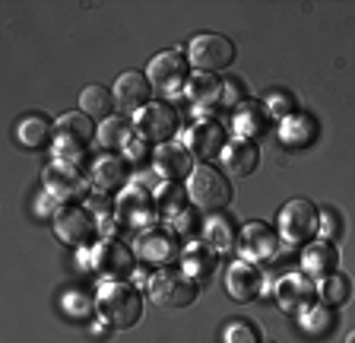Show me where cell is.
<instances>
[{
  "mask_svg": "<svg viewBox=\"0 0 355 343\" xmlns=\"http://www.w3.org/2000/svg\"><path fill=\"white\" fill-rule=\"evenodd\" d=\"M96 312H98V318H102L108 328L127 331V328H133V324L143 318V299L130 283L108 280V283L98 290V296H96Z\"/></svg>",
  "mask_w": 355,
  "mask_h": 343,
  "instance_id": "cell-1",
  "label": "cell"
},
{
  "mask_svg": "<svg viewBox=\"0 0 355 343\" xmlns=\"http://www.w3.org/2000/svg\"><path fill=\"white\" fill-rule=\"evenodd\" d=\"M92 137H98V131L89 115H80V112L60 115L58 124H54V156H58L60 162L80 165V159L86 156L89 143H92Z\"/></svg>",
  "mask_w": 355,
  "mask_h": 343,
  "instance_id": "cell-2",
  "label": "cell"
},
{
  "mask_svg": "<svg viewBox=\"0 0 355 343\" xmlns=\"http://www.w3.org/2000/svg\"><path fill=\"white\" fill-rule=\"evenodd\" d=\"M187 197L203 213H219L232 203V187L225 181V175L216 172L213 165H197L191 181H187Z\"/></svg>",
  "mask_w": 355,
  "mask_h": 343,
  "instance_id": "cell-3",
  "label": "cell"
},
{
  "mask_svg": "<svg viewBox=\"0 0 355 343\" xmlns=\"http://www.w3.org/2000/svg\"><path fill=\"white\" fill-rule=\"evenodd\" d=\"M149 299L159 308H187L197 299V283L184 270L162 267L149 276Z\"/></svg>",
  "mask_w": 355,
  "mask_h": 343,
  "instance_id": "cell-4",
  "label": "cell"
},
{
  "mask_svg": "<svg viewBox=\"0 0 355 343\" xmlns=\"http://www.w3.org/2000/svg\"><path fill=\"white\" fill-rule=\"evenodd\" d=\"M146 76L155 92H162V96H168V99L181 96V92L187 90V83H191V60L171 48V51L155 54V58L149 60Z\"/></svg>",
  "mask_w": 355,
  "mask_h": 343,
  "instance_id": "cell-5",
  "label": "cell"
},
{
  "mask_svg": "<svg viewBox=\"0 0 355 343\" xmlns=\"http://www.w3.org/2000/svg\"><path fill=\"white\" fill-rule=\"evenodd\" d=\"M162 217L159 213V203H155V194L146 191L143 185H130L121 191L118 197V223L127 226L133 232H146L155 229V219Z\"/></svg>",
  "mask_w": 355,
  "mask_h": 343,
  "instance_id": "cell-6",
  "label": "cell"
},
{
  "mask_svg": "<svg viewBox=\"0 0 355 343\" xmlns=\"http://www.w3.org/2000/svg\"><path fill=\"white\" fill-rule=\"evenodd\" d=\"M187 60H191V67H197V74H216V70L232 67L235 45H232V38L219 35V32H200L187 48Z\"/></svg>",
  "mask_w": 355,
  "mask_h": 343,
  "instance_id": "cell-7",
  "label": "cell"
},
{
  "mask_svg": "<svg viewBox=\"0 0 355 343\" xmlns=\"http://www.w3.org/2000/svg\"><path fill=\"white\" fill-rule=\"evenodd\" d=\"M320 229V210L311 201H288L279 210V235L292 245H311Z\"/></svg>",
  "mask_w": 355,
  "mask_h": 343,
  "instance_id": "cell-8",
  "label": "cell"
},
{
  "mask_svg": "<svg viewBox=\"0 0 355 343\" xmlns=\"http://www.w3.org/2000/svg\"><path fill=\"white\" fill-rule=\"evenodd\" d=\"M98 223L92 217L89 207H80V203H64V207L54 213V235H58L64 245L70 248H86L89 242L96 239Z\"/></svg>",
  "mask_w": 355,
  "mask_h": 343,
  "instance_id": "cell-9",
  "label": "cell"
},
{
  "mask_svg": "<svg viewBox=\"0 0 355 343\" xmlns=\"http://www.w3.org/2000/svg\"><path fill=\"white\" fill-rule=\"evenodd\" d=\"M133 131H137L140 140L153 143V147H162V143H171V134L178 131V115L165 102H149L143 112H137Z\"/></svg>",
  "mask_w": 355,
  "mask_h": 343,
  "instance_id": "cell-10",
  "label": "cell"
},
{
  "mask_svg": "<svg viewBox=\"0 0 355 343\" xmlns=\"http://www.w3.org/2000/svg\"><path fill=\"white\" fill-rule=\"evenodd\" d=\"M44 187H48V194L58 197L64 203H76L86 197V178L80 175V169L70 162H60L54 159L48 169H44Z\"/></svg>",
  "mask_w": 355,
  "mask_h": 343,
  "instance_id": "cell-11",
  "label": "cell"
},
{
  "mask_svg": "<svg viewBox=\"0 0 355 343\" xmlns=\"http://www.w3.org/2000/svg\"><path fill=\"white\" fill-rule=\"evenodd\" d=\"M149 92H153L149 76L140 74V70H127V74L118 76L111 96H114V108H118V112L137 115V112H143V108L149 105Z\"/></svg>",
  "mask_w": 355,
  "mask_h": 343,
  "instance_id": "cell-12",
  "label": "cell"
},
{
  "mask_svg": "<svg viewBox=\"0 0 355 343\" xmlns=\"http://www.w3.org/2000/svg\"><path fill=\"white\" fill-rule=\"evenodd\" d=\"M133 261L137 254L124 245V242H114V239H105L92 248V270H98L102 276L108 280H121L133 270Z\"/></svg>",
  "mask_w": 355,
  "mask_h": 343,
  "instance_id": "cell-13",
  "label": "cell"
},
{
  "mask_svg": "<svg viewBox=\"0 0 355 343\" xmlns=\"http://www.w3.org/2000/svg\"><path fill=\"white\" fill-rule=\"evenodd\" d=\"M133 254H137L140 261H146V264L165 267V264H171L178 254H181V248H178V242L171 239L168 232L146 229V232H140V239H137V248H133Z\"/></svg>",
  "mask_w": 355,
  "mask_h": 343,
  "instance_id": "cell-14",
  "label": "cell"
},
{
  "mask_svg": "<svg viewBox=\"0 0 355 343\" xmlns=\"http://www.w3.org/2000/svg\"><path fill=\"white\" fill-rule=\"evenodd\" d=\"M238 248H241V254L248 258V261L263 264V261H270V258L276 254V248H279V235H276L266 223H248L241 229Z\"/></svg>",
  "mask_w": 355,
  "mask_h": 343,
  "instance_id": "cell-15",
  "label": "cell"
},
{
  "mask_svg": "<svg viewBox=\"0 0 355 343\" xmlns=\"http://www.w3.org/2000/svg\"><path fill=\"white\" fill-rule=\"evenodd\" d=\"M225 290L235 302H254L263 290V276L251 261H232V267L225 270Z\"/></svg>",
  "mask_w": 355,
  "mask_h": 343,
  "instance_id": "cell-16",
  "label": "cell"
},
{
  "mask_svg": "<svg viewBox=\"0 0 355 343\" xmlns=\"http://www.w3.org/2000/svg\"><path fill=\"white\" fill-rule=\"evenodd\" d=\"M155 172L162 175L165 181H181L187 175H193V156L191 149L181 147V143H162V147H155Z\"/></svg>",
  "mask_w": 355,
  "mask_h": 343,
  "instance_id": "cell-17",
  "label": "cell"
},
{
  "mask_svg": "<svg viewBox=\"0 0 355 343\" xmlns=\"http://www.w3.org/2000/svg\"><path fill=\"white\" fill-rule=\"evenodd\" d=\"M225 147H229V140H225V131H222L219 121H200L187 137V149L197 153L200 159H207V162L219 159L225 153Z\"/></svg>",
  "mask_w": 355,
  "mask_h": 343,
  "instance_id": "cell-18",
  "label": "cell"
},
{
  "mask_svg": "<svg viewBox=\"0 0 355 343\" xmlns=\"http://www.w3.org/2000/svg\"><path fill=\"white\" fill-rule=\"evenodd\" d=\"M222 162H225L232 178H248L260 165V149H257V143L238 137V140H229L225 153H222Z\"/></svg>",
  "mask_w": 355,
  "mask_h": 343,
  "instance_id": "cell-19",
  "label": "cell"
},
{
  "mask_svg": "<svg viewBox=\"0 0 355 343\" xmlns=\"http://www.w3.org/2000/svg\"><path fill=\"white\" fill-rule=\"evenodd\" d=\"M127 181V162L114 153H105L92 162V185H96L98 194H108V191H118Z\"/></svg>",
  "mask_w": 355,
  "mask_h": 343,
  "instance_id": "cell-20",
  "label": "cell"
},
{
  "mask_svg": "<svg viewBox=\"0 0 355 343\" xmlns=\"http://www.w3.org/2000/svg\"><path fill=\"white\" fill-rule=\"evenodd\" d=\"M276 302H279V308H286V312L298 315V312H311V283L304 280V276L292 274L286 276L279 286H276Z\"/></svg>",
  "mask_w": 355,
  "mask_h": 343,
  "instance_id": "cell-21",
  "label": "cell"
},
{
  "mask_svg": "<svg viewBox=\"0 0 355 343\" xmlns=\"http://www.w3.org/2000/svg\"><path fill=\"white\" fill-rule=\"evenodd\" d=\"M213 267H216V251H207V245H197V248H187L181 254V270L191 276L193 283H209L213 276Z\"/></svg>",
  "mask_w": 355,
  "mask_h": 343,
  "instance_id": "cell-22",
  "label": "cell"
},
{
  "mask_svg": "<svg viewBox=\"0 0 355 343\" xmlns=\"http://www.w3.org/2000/svg\"><path fill=\"white\" fill-rule=\"evenodd\" d=\"M302 267L308 276H320V280H324V276L333 274V267H336V248L327 245V242H311L302 254Z\"/></svg>",
  "mask_w": 355,
  "mask_h": 343,
  "instance_id": "cell-23",
  "label": "cell"
},
{
  "mask_svg": "<svg viewBox=\"0 0 355 343\" xmlns=\"http://www.w3.org/2000/svg\"><path fill=\"white\" fill-rule=\"evenodd\" d=\"M133 121L124 118V115H111L108 121H102V127H98V143H102V149H121V147H130L133 140Z\"/></svg>",
  "mask_w": 355,
  "mask_h": 343,
  "instance_id": "cell-24",
  "label": "cell"
},
{
  "mask_svg": "<svg viewBox=\"0 0 355 343\" xmlns=\"http://www.w3.org/2000/svg\"><path fill=\"white\" fill-rule=\"evenodd\" d=\"M51 131H54V124L44 118V115H26V118L19 121V127H16V137H19L22 147L38 149L51 140Z\"/></svg>",
  "mask_w": 355,
  "mask_h": 343,
  "instance_id": "cell-25",
  "label": "cell"
},
{
  "mask_svg": "<svg viewBox=\"0 0 355 343\" xmlns=\"http://www.w3.org/2000/svg\"><path fill=\"white\" fill-rule=\"evenodd\" d=\"M318 296L324 306H346L349 296H352V283H349L346 274L333 270V274H327L318 283Z\"/></svg>",
  "mask_w": 355,
  "mask_h": 343,
  "instance_id": "cell-26",
  "label": "cell"
},
{
  "mask_svg": "<svg viewBox=\"0 0 355 343\" xmlns=\"http://www.w3.org/2000/svg\"><path fill=\"white\" fill-rule=\"evenodd\" d=\"M187 99H191L193 105H216L219 102V96H222V83L216 80L213 74H193L191 76V83H187Z\"/></svg>",
  "mask_w": 355,
  "mask_h": 343,
  "instance_id": "cell-27",
  "label": "cell"
},
{
  "mask_svg": "<svg viewBox=\"0 0 355 343\" xmlns=\"http://www.w3.org/2000/svg\"><path fill=\"white\" fill-rule=\"evenodd\" d=\"M80 108L83 115L89 118H98V121H108L111 118V108H114V96L102 86H86L80 96Z\"/></svg>",
  "mask_w": 355,
  "mask_h": 343,
  "instance_id": "cell-28",
  "label": "cell"
},
{
  "mask_svg": "<svg viewBox=\"0 0 355 343\" xmlns=\"http://www.w3.org/2000/svg\"><path fill=\"white\" fill-rule=\"evenodd\" d=\"M235 127L238 134L244 137V140H257V137L266 134V127H270V121H266V112L263 108H257V105H244L241 112L235 115Z\"/></svg>",
  "mask_w": 355,
  "mask_h": 343,
  "instance_id": "cell-29",
  "label": "cell"
},
{
  "mask_svg": "<svg viewBox=\"0 0 355 343\" xmlns=\"http://www.w3.org/2000/svg\"><path fill=\"white\" fill-rule=\"evenodd\" d=\"M203 235H207L209 251H216V254H229L232 248H235V232H232V226L225 223L222 217L207 219V226H203Z\"/></svg>",
  "mask_w": 355,
  "mask_h": 343,
  "instance_id": "cell-30",
  "label": "cell"
},
{
  "mask_svg": "<svg viewBox=\"0 0 355 343\" xmlns=\"http://www.w3.org/2000/svg\"><path fill=\"white\" fill-rule=\"evenodd\" d=\"M184 194H187V191H181L175 181H168L165 187H159V191H155V203H159V213H162V217L178 219L181 213H184Z\"/></svg>",
  "mask_w": 355,
  "mask_h": 343,
  "instance_id": "cell-31",
  "label": "cell"
},
{
  "mask_svg": "<svg viewBox=\"0 0 355 343\" xmlns=\"http://www.w3.org/2000/svg\"><path fill=\"white\" fill-rule=\"evenodd\" d=\"M257 340H260V331L244 318H235L222 328V343H257Z\"/></svg>",
  "mask_w": 355,
  "mask_h": 343,
  "instance_id": "cell-32",
  "label": "cell"
},
{
  "mask_svg": "<svg viewBox=\"0 0 355 343\" xmlns=\"http://www.w3.org/2000/svg\"><path fill=\"white\" fill-rule=\"evenodd\" d=\"M302 328L308 331L311 337H324L330 328H336V318H330L324 308H311V312H304Z\"/></svg>",
  "mask_w": 355,
  "mask_h": 343,
  "instance_id": "cell-33",
  "label": "cell"
},
{
  "mask_svg": "<svg viewBox=\"0 0 355 343\" xmlns=\"http://www.w3.org/2000/svg\"><path fill=\"white\" fill-rule=\"evenodd\" d=\"M279 105H282V118H286V115L292 112V99L288 96H273L270 99V108H273V112H279Z\"/></svg>",
  "mask_w": 355,
  "mask_h": 343,
  "instance_id": "cell-34",
  "label": "cell"
},
{
  "mask_svg": "<svg viewBox=\"0 0 355 343\" xmlns=\"http://www.w3.org/2000/svg\"><path fill=\"white\" fill-rule=\"evenodd\" d=\"M346 343H355V331H349V337H346Z\"/></svg>",
  "mask_w": 355,
  "mask_h": 343,
  "instance_id": "cell-35",
  "label": "cell"
}]
</instances>
